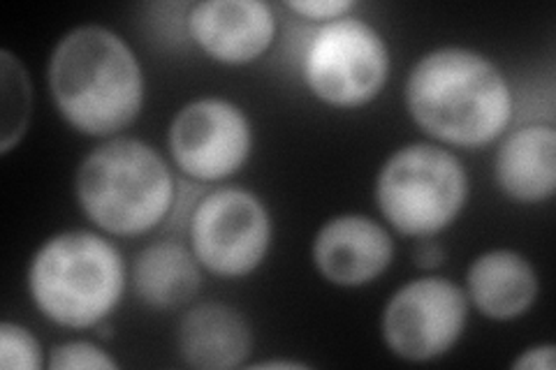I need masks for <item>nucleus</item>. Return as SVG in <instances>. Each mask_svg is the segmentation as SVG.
Returning <instances> with one entry per match:
<instances>
[{"instance_id": "1", "label": "nucleus", "mask_w": 556, "mask_h": 370, "mask_svg": "<svg viewBox=\"0 0 556 370\" xmlns=\"http://www.w3.org/2000/svg\"><path fill=\"white\" fill-rule=\"evenodd\" d=\"M410 120L441 146L482 149L508 132L515 91L501 65L471 47L445 44L417 59L406 77Z\"/></svg>"}, {"instance_id": "2", "label": "nucleus", "mask_w": 556, "mask_h": 370, "mask_svg": "<svg viewBox=\"0 0 556 370\" xmlns=\"http://www.w3.org/2000/svg\"><path fill=\"white\" fill-rule=\"evenodd\" d=\"M47 88L59 116L84 137L124 135L147 102V77L124 35L81 24L63 33L47 61Z\"/></svg>"}, {"instance_id": "3", "label": "nucleus", "mask_w": 556, "mask_h": 370, "mask_svg": "<svg viewBox=\"0 0 556 370\" xmlns=\"http://www.w3.org/2000/svg\"><path fill=\"white\" fill-rule=\"evenodd\" d=\"M130 267L98 229H63L33 253L26 290L38 312L61 329L96 331L124 302Z\"/></svg>"}, {"instance_id": "4", "label": "nucleus", "mask_w": 556, "mask_h": 370, "mask_svg": "<svg viewBox=\"0 0 556 370\" xmlns=\"http://www.w3.org/2000/svg\"><path fill=\"white\" fill-rule=\"evenodd\" d=\"M177 195L165 155L137 137L102 139L75 171V197L84 218L114 239L153 232L172 216Z\"/></svg>"}, {"instance_id": "5", "label": "nucleus", "mask_w": 556, "mask_h": 370, "mask_svg": "<svg viewBox=\"0 0 556 370\" xmlns=\"http://www.w3.org/2000/svg\"><path fill=\"white\" fill-rule=\"evenodd\" d=\"M471 197V179L457 153L437 142H410L380 165L374 200L396 234L441 237L459 220Z\"/></svg>"}, {"instance_id": "6", "label": "nucleus", "mask_w": 556, "mask_h": 370, "mask_svg": "<svg viewBox=\"0 0 556 370\" xmlns=\"http://www.w3.org/2000/svg\"><path fill=\"white\" fill-rule=\"evenodd\" d=\"M392 73L382 33L362 16L348 14L320 24L302 56V79L325 107L351 112L376 102Z\"/></svg>"}, {"instance_id": "7", "label": "nucleus", "mask_w": 556, "mask_h": 370, "mask_svg": "<svg viewBox=\"0 0 556 370\" xmlns=\"http://www.w3.org/2000/svg\"><path fill=\"white\" fill-rule=\"evenodd\" d=\"M186 237L204 273L239 280L253 276L269 257L274 218L257 192L220 186L195 202Z\"/></svg>"}, {"instance_id": "8", "label": "nucleus", "mask_w": 556, "mask_h": 370, "mask_svg": "<svg viewBox=\"0 0 556 370\" xmlns=\"http://www.w3.org/2000/svg\"><path fill=\"white\" fill-rule=\"evenodd\" d=\"M468 312L466 290L443 276L404 283L380 312V339L392 357L408 363L439 361L462 341Z\"/></svg>"}, {"instance_id": "9", "label": "nucleus", "mask_w": 556, "mask_h": 370, "mask_svg": "<svg viewBox=\"0 0 556 370\" xmlns=\"http://www.w3.org/2000/svg\"><path fill=\"white\" fill-rule=\"evenodd\" d=\"M253 120L235 100L202 95L172 116L167 151L174 167L195 183H223L249 165Z\"/></svg>"}, {"instance_id": "10", "label": "nucleus", "mask_w": 556, "mask_h": 370, "mask_svg": "<svg viewBox=\"0 0 556 370\" xmlns=\"http://www.w3.org/2000/svg\"><path fill=\"white\" fill-rule=\"evenodd\" d=\"M394 237L380 220L341 214L320 225L311 243L313 267L325 283L357 290L371 285L394 261Z\"/></svg>"}, {"instance_id": "11", "label": "nucleus", "mask_w": 556, "mask_h": 370, "mask_svg": "<svg viewBox=\"0 0 556 370\" xmlns=\"http://www.w3.org/2000/svg\"><path fill=\"white\" fill-rule=\"evenodd\" d=\"M186 30L206 59L241 67L267 54L278 22L265 0H200L186 14Z\"/></svg>"}, {"instance_id": "12", "label": "nucleus", "mask_w": 556, "mask_h": 370, "mask_svg": "<svg viewBox=\"0 0 556 370\" xmlns=\"http://www.w3.org/2000/svg\"><path fill=\"white\" fill-rule=\"evenodd\" d=\"M466 296L490 322H515L525 317L541 296V276L533 261L513 248L480 253L466 271Z\"/></svg>"}, {"instance_id": "13", "label": "nucleus", "mask_w": 556, "mask_h": 370, "mask_svg": "<svg viewBox=\"0 0 556 370\" xmlns=\"http://www.w3.org/2000/svg\"><path fill=\"white\" fill-rule=\"evenodd\" d=\"M177 352L195 370H235L253 355V327L230 304H195L179 320Z\"/></svg>"}, {"instance_id": "14", "label": "nucleus", "mask_w": 556, "mask_h": 370, "mask_svg": "<svg viewBox=\"0 0 556 370\" xmlns=\"http://www.w3.org/2000/svg\"><path fill=\"white\" fill-rule=\"evenodd\" d=\"M494 183L515 204H545L556 192V128L527 123L501 137L494 153Z\"/></svg>"}, {"instance_id": "15", "label": "nucleus", "mask_w": 556, "mask_h": 370, "mask_svg": "<svg viewBox=\"0 0 556 370\" xmlns=\"http://www.w3.org/2000/svg\"><path fill=\"white\" fill-rule=\"evenodd\" d=\"M204 280V269L188 243L155 241L130 261L135 298L151 310H177L193 304Z\"/></svg>"}, {"instance_id": "16", "label": "nucleus", "mask_w": 556, "mask_h": 370, "mask_svg": "<svg viewBox=\"0 0 556 370\" xmlns=\"http://www.w3.org/2000/svg\"><path fill=\"white\" fill-rule=\"evenodd\" d=\"M0 67H3V139H0V155H8L22 144L28 132L33 116V86L24 63L12 51H0Z\"/></svg>"}, {"instance_id": "17", "label": "nucleus", "mask_w": 556, "mask_h": 370, "mask_svg": "<svg viewBox=\"0 0 556 370\" xmlns=\"http://www.w3.org/2000/svg\"><path fill=\"white\" fill-rule=\"evenodd\" d=\"M0 368L3 370H42L47 352L35 333L12 320L0 324Z\"/></svg>"}, {"instance_id": "18", "label": "nucleus", "mask_w": 556, "mask_h": 370, "mask_svg": "<svg viewBox=\"0 0 556 370\" xmlns=\"http://www.w3.org/2000/svg\"><path fill=\"white\" fill-rule=\"evenodd\" d=\"M121 363L96 341H63L47 352V370H118Z\"/></svg>"}, {"instance_id": "19", "label": "nucleus", "mask_w": 556, "mask_h": 370, "mask_svg": "<svg viewBox=\"0 0 556 370\" xmlns=\"http://www.w3.org/2000/svg\"><path fill=\"white\" fill-rule=\"evenodd\" d=\"M355 5V0H288V3H283L288 12L302 16L306 22L318 24H327L353 14Z\"/></svg>"}, {"instance_id": "20", "label": "nucleus", "mask_w": 556, "mask_h": 370, "mask_svg": "<svg viewBox=\"0 0 556 370\" xmlns=\"http://www.w3.org/2000/svg\"><path fill=\"white\" fill-rule=\"evenodd\" d=\"M554 366H556L554 343H538L521 349L510 363L513 370H554Z\"/></svg>"}, {"instance_id": "21", "label": "nucleus", "mask_w": 556, "mask_h": 370, "mask_svg": "<svg viewBox=\"0 0 556 370\" xmlns=\"http://www.w3.org/2000/svg\"><path fill=\"white\" fill-rule=\"evenodd\" d=\"M415 248H413V261L417 269L422 271H433L445 264L447 251L445 245L439 241V237H429V239H415Z\"/></svg>"}, {"instance_id": "22", "label": "nucleus", "mask_w": 556, "mask_h": 370, "mask_svg": "<svg viewBox=\"0 0 556 370\" xmlns=\"http://www.w3.org/2000/svg\"><path fill=\"white\" fill-rule=\"evenodd\" d=\"M247 368L251 370H276V368H283V370H306L308 363L298 361V359H265V361H255V363H247Z\"/></svg>"}]
</instances>
